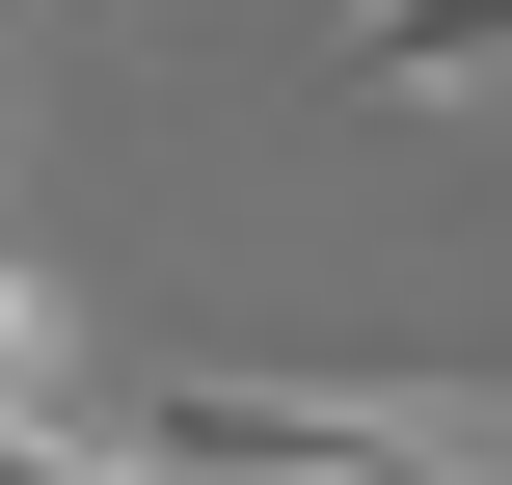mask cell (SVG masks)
Instances as JSON below:
<instances>
[{
  "instance_id": "1",
  "label": "cell",
  "mask_w": 512,
  "mask_h": 485,
  "mask_svg": "<svg viewBox=\"0 0 512 485\" xmlns=\"http://www.w3.org/2000/svg\"><path fill=\"white\" fill-rule=\"evenodd\" d=\"M162 485H512L486 378H351V351H270V378H162L135 405Z\"/></svg>"
},
{
  "instance_id": "2",
  "label": "cell",
  "mask_w": 512,
  "mask_h": 485,
  "mask_svg": "<svg viewBox=\"0 0 512 485\" xmlns=\"http://www.w3.org/2000/svg\"><path fill=\"white\" fill-rule=\"evenodd\" d=\"M351 81H378V108H486L512 81V0H351Z\"/></svg>"
},
{
  "instance_id": "3",
  "label": "cell",
  "mask_w": 512,
  "mask_h": 485,
  "mask_svg": "<svg viewBox=\"0 0 512 485\" xmlns=\"http://www.w3.org/2000/svg\"><path fill=\"white\" fill-rule=\"evenodd\" d=\"M54 378H81V297H54V270H27V243H0V432H27V405H54Z\"/></svg>"
}]
</instances>
